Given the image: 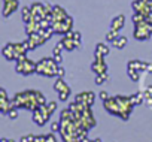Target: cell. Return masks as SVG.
<instances>
[{"label":"cell","mask_w":152,"mask_h":142,"mask_svg":"<svg viewBox=\"0 0 152 142\" xmlns=\"http://www.w3.org/2000/svg\"><path fill=\"white\" fill-rule=\"evenodd\" d=\"M104 109L112 114L116 115L122 120H128L130 114L133 112V108L136 106L134 103V97L133 96H113V97H107L106 100H103Z\"/></svg>","instance_id":"6da1fadb"},{"label":"cell","mask_w":152,"mask_h":142,"mask_svg":"<svg viewBox=\"0 0 152 142\" xmlns=\"http://www.w3.org/2000/svg\"><path fill=\"white\" fill-rule=\"evenodd\" d=\"M12 108H24V109H28V111H36L37 108L46 105V99L45 96L40 93V91H34V90H27V91H21V93H17L12 100Z\"/></svg>","instance_id":"7a4b0ae2"},{"label":"cell","mask_w":152,"mask_h":142,"mask_svg":"<svg viewBox=\"0 0 152 142\" xmlns=\"http://www.w3.org/2000/svg\"><path fill=\"white\" fill-rule=\"evenodd\" d=\"M27 46L24 45V42H20V43H8L3 46L2 49V54L6 60L9 61H18L24 57H27Z\"/></svg>","instance_id":"3957f363"},{"label":"cell","mask_w":152,"mask_h":142,"mask_svg":"<svg viewBox=\"0 0 152 142\" xmlns=\"http://www.w3.org/2000/svg\"><path fill=\"white\" fill-rule=\"evenodd\" d=\"M58 69L60 64L52 58H42L40 61H37V67H36V74L43 75V77H58Z\"/></svg>","instance_id":"277c9868"},{"label":"cell","mask_w":152,"mask_h":142,"mask_svg":"<svg viewBox=\"0 0 152 142\" xmlns=\"http://www.w3.org/2000/svg\"><path fill=\"white\" fill-rule=\"evenodd\" d=\"M36 67H37V63L27 58V57L18 60L17 64H15V70L20 75H31V74L36 72Z\"/></svg>","instance_id":"5b68a950"},{"label":"cell","mask_w":152,"mask_h":142,"mask_svg":"<svg viewBox=\"0 0 152 142\" xmlns=\"http://www.w3.org/2000/svg\"><path fill=\"white\" fill-rule=\"evenodd\" d=\"M51 115H52V112L48 109L46 105H43V106L37 108L36 111H33V123L42 127V126H45L49 121Z\"/></svg>","instance_id":"8992f818"},{"label":"cell","mask_w":152,"mask_h":142,"mask_svg":"<svg viewBox=\"0 0 152 142\" xmlns=\"http://www.w3.org/2000/svg\"><path fill=\"white\" fill-rule=\"evenodd\" d=\"M134 26H136V29H134V38L137 40H146V39H149L152 36V29H151L149 23L146 21V18L142 23L134 24Z\"/></svg>","instance_id":"52a82bcc"},{"label":"cell","mask_w":152,"mask_h":142,"mask_svg":"<svg viewBox=\"0 0 152 142\" xmlns=\"http://www.w3.org/2000/svg\"><path fill=\"white\" fill-rule=\"evenodd\" d=\"M52 29L55 33L58 35H67L69 32H72L73 29V18L69 15L66 20L63 21H58V23H52Z\"/></svg>","instance_id":"ba28073f"},{"label":"cell","mask_w":152,"mask_h":142,"mask_svg":"<svg viewBox=\"0 0 152 142\" xmlns=\"http://www.w3.org/2000/svg\"><path fill=\"white\" fill-rule=\"evenodd\" d=\"M54 88H55V91L58 93V97H60V100L61 102H66L67 99H69V96H70V93H72V90H70V87L64 82V79L63 78H57V81H55V84H54Z\"/></svg>","instance_id":"9c48e42d"},{"label":"cell","mask_w":152,"mask_h":142,"mask_svg":"<svg viewBox=\"0 0 152 142\" xmlns=\"http://www.w3.org/2000/svg\"><path fill=\"white\" fill-rule=\"evenodd\" d=\"M72 32H73V30H72ZM72 32H69L67 35H64V36L60 39V40L63 42V45H64V49H67V51H73V49H76V48H81V40L73 39Z\"/></svg>","instance_id":"30bf717a"},{"label":"cell","mask_w":152,"mask_h":142,"mask_svg":"<svg viewBox=\"0 0 152 142\" xmlns=\"http://www.w3.org/2000/svg\"><path fill=\"white\" fill-rule=\"evenodd\" d=\"M30 8H31V14H33V21L42 23L45 20V5L40 2H34Z\"/></svg>","instance_id":"8fae6325"},{"label":"cell","mask_w":152,"mask_h":142,"mask_svg":"<svg viewBox=\"0 0 152 142\" xmlns=\"http://www.w3.org/2000/svg\"><path fill=\"white\" fill-rule=\"evenodd\" d=\"M45 42H46V39H45V38H42L39 33H36V35L28 36V38L24 40V45L27 46V49H28V51H31V49H34V48H37V46L43 45Z\"/></svg>","instance_id":"7c38bea8"},{"label":"cell","mask_w":152,"mask_h":142,"mask_svg":"<svg viewBox=\"0 0 152 142\" xmlns=\"http://www.w3.org/2000/svg\"><path fill=\"white\" fill-rule=\"evenodd\" d=\"M91 69L96 75H103V74H107V63L104 61L103 57H96V60L93 61L91 64Z\"/></svg>","instance_id":"4fadbf2b"},{"label":"cell","mask_w":152,"mask_h":142,"mask_svg":"<svg viewBox=\"0 0 152 142\" xmlns=\"http://www.w3.org/2000/svg\"><path fill=\"white\" fill-rule=\"evenodd\" d=\"M18 8H20V2H18V0H3L2 15L6 18V17H9L11 14H14Z\"/></svg>","instance_id":"5bb4252c"},{"label":"cell","mask_w":152,"mask_h":142,"mask_svg":"<svg viewBox=\"0 0 152 142\" xmlns=\"http://www.w3.org/2000/svg\"><path fill=\"white\" fill-rule=\"evenodd\" d=\"M76 102H79V103H84L87 106H93L94 102H96V94L93 91H85V93H79V94H76L75 97Z\"/></svg>","instance_id":"9a60e30c"},{"label":"cell","mask_w":152,"mask_h":142,"mask_svg":"<svg viewBox=\"0 0 152 142\" xmlns=\"http://www.w3.org/2000/svg\"><path fill=\"white\" fill-rule=\"evenodd\" d=\"M11 100H12V99L8 97L5 88L0 90V112H2V114H8V112L11 111V108H12Z\"/></svg>","instance_id":"2e32d148"},{"label":"cell","mask_w":152,"mask_h":142,"mask_svg":"<svg viewBox=\"0 0 152 142\" xmlns=\"http://www.w3.org/2000/svg\"><path fill=\"white\" fill-rule=\"evenodd\" d=\"M69 17V14L58 5H54V9H52V23H58V21H63Z\"/></svg>","instance_id":"e0dca14e"},{"label":"cell","mask_w":152,"mask_h":142,"mask_svg":"<svg viewBox=\"0 0 152 142\" xmlns=\"http://www.w3.org/2000/svg\"><path fill=\"white\" fill-rule=\"evenodd\" d=\"M124 26H125V17L124 15H116L112 20V23H110V29L112 30H116V32H119Z\"/></svg>","instance_id":"ac0fdd59"},{"label":"cell","mask_w":152,"mask_h":142,"mask_svg":"<svg viewBox=\"0 0 152 142\" xmlns=\"http://www.w3.org/2000/svg\"><path fill=\"white\" fill-rule=\"evenodd\" d=\"M40 29H42L40 23H36V21H30V23L26 24V33H27V36H31V35L39 33Z\"/></svg>","instance_id":"d6986e66"},{"label":"cell","mask_w":152,"mask_h":142,"mask_svg":"<svg viewBox=\"0 0 152 142\" xmlns=\"http://www.w3.org/2000/svg\"><path fill=\"white\" fill-rule=\"evenodd\" d=\"M109 52H110V49H109V46L106 45V43H97L96 45V51H94V55L96 57H107L109 55Z\"/></svg>","instance_id":"ffe728a7"},{"label":"cell","mask_w":152,"mask_h":142,"mask_svg":"<svg viewBox=\"0 0 152 142\" xmlns=\"http://www.w3.org/2000/svg\"><path fill=\"white\" fill-rule=\"evenodd\" d=\"M127 42H128V39H127L125 36H118V38L112 42V45H113L116 49H124L125 45H127Z\"/></svg>","instance_id":"44dd1931"},{"label":"cell","mask_w":152,"mask_h":142,"mask_svg":"<svg viewBox=\"0 0 152 142\" xmlns=\"http://www.w3.org/2000/svg\"><path fill=\"white\" fill-rule=\"evenodd\" d=\"M21 17H23V21L27 24L30 21H33V14H31V8H23L21 9Z\"/></svg>","instance_id":"7402d4cb"},{"label":"cell","mask_w":152,"mask_h":142,"mask_svg":"<svg viewBox=\"0 0 152 142\" xmlns=\"http://www.w3.org/2000/svg\"><path fill=\"white\" fill-rule=\"evenodd\" d=\"M127 72H128V77H130V79L131 81H139V78H140V72L139 70H136V69H131V67H127Z\"/></svg>","instance_id":"603a6c76"},{"label":"cell","mask_w":152,"mask_h":142,"mask_svg":"<svg viewBox=\"0 0 152 142\" xmlns=\"http://www.w3.org/2000/svg\"><path fill=\"white\" fill-rule=\"evenodd\" d=\"M143 96H145V102H146L148 105L152 106V85L148 87V88L143 91Z\"/></svg>","instance_id":"cb8c5ba5"},{"label":"cell","mask_w":152,"mask_h":142,"mask_svg":"<svg viewBox=\"0 0 152 142\" xmlns=\"http://www.w3.org/2000/svg\"><path fill=\"white\" fill-rule=\"evenodd\" d=\"M119 36V32H116V30H109L107 33H106V40H109V42H113L116 38Z\"/></svg>","instance_id":"d4e9b609"},{"label":"cell","mask_w":152,"mask_h":142,"mask_svg":"<svg viewBox=\"0 0 152 142\" xmlns=\"http://www.w3.org/2000/svg\"><path fill=\"white\" fill-rule=\"evenodd\" d=\"M106 79H109V75L107 74H103V75H96V84H103Z\"/></svg>","instance_id":"484cf974"},{"label":"cell","mask_w":152,"mask_h":142,"mask_svg":"<svg viewBox=\"0 0 152 142\" xmlns=\"http://www.w3.org/2000/svg\"><path fill=\"white\" fill-rule=\"evenodd\" d=\"M8 115H9L11 120H17L18 118V108H11V111L8 112Z\"/></svg>","instance_id":"4316f807"},{"label":"cell","mask_w":152,"mask_h":142,"mask_svg":"<svg viewBox=\"0 0 152 142\" xmlns=\"http://www.w3.org/2000/svg\"><path fill=\"white\" fill-rule=\"evenodd\" d=\"M34 135H31V133H27V135H24L23 138H21V141L20 142H33L34 141Z\"/></svg>","instance_id":"83f0119b"},{"label":"cell","mask_w":152,"mask_h":142,"mask_svg":"<svg viewBox=\"0 0 152 142\" xmlns=\"http://www.w3.org/2000/svg\"><path fill=\"white\" fill-rule=\"evenodd\" d=\"M60 129H61V123L60 121H54L52 124H51V130L55 133V132H60Z\"/></svg>","instance_id":"f1b7e54d"},{"label":"cell","mask_w":152,"mask_h":142,"mask_svg":"<svg viewBox=\"0 0 152 142\" xmlns=\"http://www.w3.org/2000/svg\"><path fill=\"white\" fill-rule=\"evenodd\" d=\"M46 106H48V109L54 114V112H55V109H57V102H48V103H46Z\"/></svg>","instance_id":"f546056e"},{"label":"cell","mask_w":152,"mask_h":142,"mask_svg":"<svg viewBox=\"0 0 152 142\" xmlns=\"http://www.w3.org/2000/svg\"><path fill=\"white\" fill-rule=\"evenodd\" d=\"M46 142H57V138H55L54 132L49 133V135H46Z\"/></svg>","instance_id":"4dcf8cb0"},{"label":"cell","mask_w":152,"mask_h":142,"mask_svg":"<svg viewBox=\"0 0 152 142\" xmlns=\"http://www.w3.org/2000/svg\"><path fill=\"white\" fill-rule=\"evenodd\" d=\"M33 142H46V136H43V135H40V136H36Z\"/></svg>","instance_id":"1f68e13d"},{"label":"cell","mask_w":152,"mask_h":142,"mask_svg":"<svg viewBox=\"0 0 152 142\" xmlns=\"http://www.w3.org/2000/svg\"><path fill=\"white\" fill-rule=\"evenodd\" d=\"M99 96H100V99H102V100H106V99L109 97L107 91H100V93H99Z\"/></svg>","instance_id":"d6a6232c"},{"label":"cell","mask_w":152,"mask_h":142,"mask_svg":"<svg viewBox=\"0 0 152 142\" xmlns=\"http://www.w3.org/2000/svg\"><path fill=\"white\" fill-rule=\"evenodd\" d=\"M64 74H66V72H64V67H61V66H60V69H58V77H60V78H63V77H64Z\"/></svg>","instance_id":"836d02e7"},{"label":"cell","mask_w":152,"mask_h":142,"mask_svg":"<svg viewBox=\"0 0 152 142\" xmlns=\"http://www.w3.org/2000/svg\"><path fill=\"white\" fill-rule=\"evenodd\" d=\"M54 60H55V61L60 64V63L63 61V57H61V54H60V55H54Z\"/></svg>","instance_id":"e575fe53"},{"label":"cell","mask_w":152,"mask_h":142,"mask_svg":"<svg viewBox=\"0 0 152 142\" xmlns=\"http://www.w3.org/2000/svg\"><path fill=\"white\" fill-rule=\"evenodd\" d=\"M146 70H148L149 74H152V63H149V64H148V69H146Z\"/></svg>","instance_id":"d590c367"},{"label":"cell","mask_w":152,"mask_h":142,"mask_svg":"<svg viewBox=\"0 0 152 142\" xmlns=\"http://www.w3.org/2000/svg\"><path fill=\"white\" fill-rule=\"evenodd\" d=\"M90 142H102V139H100V138H97V139H93V141H90Z\"/></svg>","instance_id":"8d00e7d4"},{"label":"cell","mask_w":152,"mask_h":142,"mask_svg":"<svg viewBox=\"0 0 152 142\" xmlns=\"http://www.w3.org/2000/svg\"><path fill=\"white\" fill-rule=\"evenodd\" d=\"M81 142H90V139H88V138H87V136H85V138H84V139H82V141H81Z\"/></svg>","instance_id":"74e56055"},{"label":"cell","mask_w":152,"mask_h":142,"mask_svg":"<svg viewBox=\"0 0 152 142\" xmlns=\"http://www.w3.org/2000/svg\"><path fill=\"white\" fill-rule=\"evenodd\" d=\"M0 142H8V139H6V138H3V139H2V141H0Z\"/></svg>","instance_id":"f35d334b"},{"label":"cell","mask_w":152,"mask_h":142,"mask_svg":"<svg viewBox=\"0 0 152 142\" xmlns=\"http://www.w3.org/2000/svg\"><path fill=\"white\" fill-rule=\"evenodd\" d=\"M8 142H15V141L14 139H8Z\"/></svg>","instance_id":"ab89813d"}]
</instances>
